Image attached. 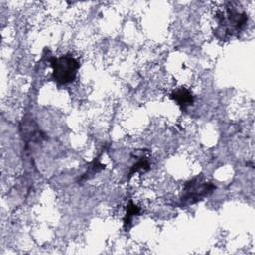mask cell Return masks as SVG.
Instances as JSON below:
<instances>
[{"instance_id":"1","label":"cell","mask_w":255,"mask_h":255,"mask_svg":"<svg viewBox=\"0 0 255 255\" xmlns=\"http://www.w3.org/2000/svg\"><path fill=\"white\" fill-rule=\"evenodd\" d=\"M215 18L217 21L215 34L221 39H226L239 33L245 27L248 20L244 12H240L232 6H228L222 11H219Z\"/></svg>"},{"instance_id":"7","label":"cell","mask_w":255,"mask_h":255,"mask_svg":"<svg viewBox=\"0 0 255 255\" xmlns=\"http://www.w3.org/2000/svg\"><path fill=\"white\" fill-rule=\"evenodd\" d=\"M149 168V162L145 157L139 158L132 166L129 171V176H132L135 172L139 170H147Z\"/></svg>"},{"instance_id":"3","label":"cell","mask_w":255,"mask_h":255,"mask_svg":"<svg viewBox=\"0 0 255 255\" xmlns=\"http://www.w3.org/2000/svg\"><path fill=\"white\" fill-rule=\"evenodd\" d=\"M215 189V185L202 177L196 176L183 185L180 201L185 204H194L208 196Z\"/></svg>"},{"instance_id":"5","label":"cell","mask_w":255,"mask_h":255,"mask_svg":"<svg viewBox=\"0 0 255 255\" xmlns=\"http://www.w3.org/2000/svg\"><path fill=\"white\" fill-rule=\"evenodd\" d=\"M21 130L23 138L28 142L40 140L42 137L41 130L38 128L36 124L31 121L23 123V125L21 126Z\"/></svg>"},{"instance_id":"4","label":"cell","mask_w":255,"mask_h":255,"mask_svg":"<svg viewBox=\"0 0 255 255\" xmlns=\"http://www.w3.org/2000/svg\"><path fill=\"white\" fill-rule=\"evenodd\" d=\"M170 98L182 109H185L193 104V96L189 90L184 87L176 88L170 94Z\"/></svg>"},{"instance_id":"2","label":"cell","mask_w":255,"mask_h":255,"mask_svg":"<svg viewBox=\"0 0 255 255\" xmlns=\"http://www.w3.org/2000/svg\"><path fill=\"white\" fill-rule=\"evenodd\" d=\"M51 66L53 69V80L58 85H67L76 79L80 64L73 55L66 54L53 58L51 60Z\"/></svg>"},{"instance_id":"6","label":"cell","mask_w":255,"mask_h":255,"mask_svg":"<svg viewBox=\"0 0 255 255\" xmlns=\"http://www.w3.org/2000/svg\"><path fill=\"white\" fill-rule=\"evenodd\" d=\"M139 213H140V208L137 205H135L132 201H129V203L127 205V211L124 218V225L127 229H128L132 221V218L138 215Z\"/></svg>"}]
</instances>
